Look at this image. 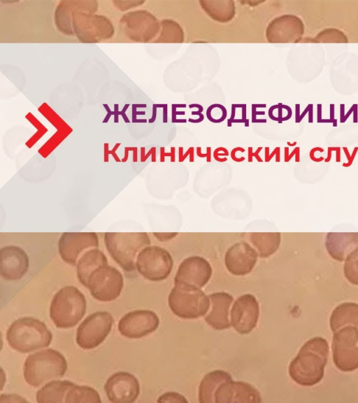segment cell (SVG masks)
<instances>
[{
  "label": "cell",
  "mask_w": 358,
  "mask_h": 403,
  "mask_svg": "<svg viewBox=\"0 0 358 403\" xmlns=\"http://www.w3.org/2000/svg\"><path fill=\"white\" fill-rule=\"evenodd\" d=\"M328 355L329 345L324 338L315 337L309 339L289 364L291 378L304 386L317 383L324 376Z\"/></svg>",
  "instance_id": "obj_1"
},
{
  "label": "cell",
  "mask_w": 358,
  "mask_h": 403,
  "mask_svg": "<svg viewBox=\"0 0 358 403\" xmlns=\"http://www.w3.org/2000/svg\"><path fill=\"white\" fill-rule=\"evenodd\" d=\"M52 334L45 324L32 317H23L14 320L6 332L9 346L21 353H27L47 347Z\"/></svg>",
  "instance_id": "obj_2"
},
{
  "label": "cell",
  "mask_w": 358,
  "mask_h": 403,
  "mask_svg": "<svg viewBox=\"0 0 358 403\" xmlns=\"http://www.w3.org/2000/svg\"><path fill=\"white\" fill-rule=\"evenodd\" d=\"M67 369V362L58 351L47 348L28 355L23 367L27 383L38 387L44 382L60 378Z\"/></svg>",
  "instance_id": "obj_3"
},
{
  "label": "cell",
  "mask_w": 358,
  "mask_h": 403,
  "mask_svg": "<svg viewBox=\"0 0 358 403\" xmlns=\"http://www.w3.org/2000/svg\"><path fill=\"white\" fill-rule=\"evenodd\" d=\"M86 311L85 295L73 285L61 288L53 297L50 306V316L59 328L75 326Z\"/></svg>",
  "instance_id": "obj_4"
},
{
  "label": "cell",
  "mask_w": 358,
  "mask_h": 403,
  "mask_svg": "<svg viewBox=\"0 0 358 403\" xmlns=\"http://www.w3.org/2000/svg\"><path fill=\"white\" fill-rule=\"evenodd\" d=\"M104 243L113 260L125 271H133L138 251L150 243L144 232H106Z\"/></svg>",
  "instance_id": "obj_5"
},
{
  "label": "cell",
  "mask_w": 358,
  "mask_h": 403,
  "mask_svg": "<svg viewBox=\"0 0 358 403\" xmlns=\"http://www.w3.org/2000/svg\"><path fill=\"white\" fill-rule=\"evenodd\" d=\"M168 303L175 315L187 319L205 315L210 304L208 297L199 287L182 281L175 282Z\"/></svg>",
  "instance_id": "obj_6"
},
{
  "label": "cell",
  "mask_w": 358,
  "mask_h": 403,
  "mask_svg": "<svg viewBox=\"0 0 358 403\" xmlns=\"http://www.w3.org/2000/svg\"><path fill=\"white\" fill-rule=\"evenodd\" d=\"M333 360L341 371L350 372L358 368V328L346 325L334 332Z\"/></svg>",
  "instance_id": "obj_7"
},
{
  "label": "cell",
  "mask_w": 358,
  "mask_h": 403,
  "mask_svg": "<svg viewBox=\"0 0 358 403\" xmlns=\"http://www.w3.org/2000/svg\"><path fill=\"white\" fill-rule=\"evenodd\" d=\"M123 284L122 273L114 267L104 264L92 271L87 288L95 299L108 302L120 295Z\"/></svg>",
  "instance_id": "obj_8"
},
{
  "label": "cell",
  "mask_w": 358,
  "mask_h": 403,
  "mask_svg": "<svg viewBox=\"0 0 358 403\" xmlns=\"http://www.w3.org/2000/svg\"><path fill=\"white\" fill-rule=\"evenodd\" d=\"M113 323L107 311H96L86 317L76 332V342L82 348L91 349L99 346L109 334Z\"/></svg>",
  "instance_id": "obj_9"
},
{
  "label": "cell",
  "mask_w": 358,
  "mask_h": 403,
  "mask_svg": "<svg viewBox=\"0 0 358 403\" xmlns=\"http://www.w3.org/2000/svg\"><path fill=\"white\" fill-rule=\"evenodd\" d=\"M173 262L164 249L153 246L143 248L137 255L136 268L145 278L161 281L166 278L172 268Z\"/></svg>",
  "instance_id": "obj_10"
},
{
  "label": "cell",
  "mask_w": 358,
  "mask_h": 403,
  "mask_svg": "<svg viewBox=\"0 0 358 403\" xmlns=\"http://www.w3.org/2000/svg\"><path fill=\"white\" fill-rule=\"evenodd\" d=\"M159 319L152 311L138 309L123 316L118 323V330L125 337L136 339L154 332Z\"/></svg>",
  "instance_id": "obj_11"
},
{
  "label": "cell",
  "mask_w": 358,
  "mask_h": 403,
  "mask_svg": "<svg viewBox=\"0 0 358 403\" xmlns=\"http://www.w3.org/2000/svg\"><path fill=\"white\" fill-rule=\"evenodd\" d=\"M98 235L95 232H64L58 241V250L62 259L76 265L80 255L90 248H98Z\"/></svg>",
  "instance_id": "obj_12"
},
{
  "label": "cell",
  "mask_w": 358,
  "mask_h": 403,
  "mask_svg": "<svg viewBox=\"0 0 358 403\" xmlns=\"http://www.w3.org/2000/svg\"><path fill=\"white\" fill-rule=\"evenodd\" d=\"M108 400L115 403H131L138 397L140 385L132 374L120 371L112 374L104 385Z\"/></svg>",
  "instance_id": "obj_13"
},
{
  "label": "cell",
  "mask_w": 358,
  "mask_h": 403,
  "mask_svg": "<svg viewBox=\"0 0 358 403\" xmlns=\"http://www.w3.org/2000/svg\"><path fill=\"white\" fill-rule=\"evenodd\" d=\"M259 306L255 297L245 294L234 302L231 310V324L241 334L249 333L256 326Z\"/></svg>",
  "instance_id": "obj_14"
},
{
  "label": "cell",
  "mask_w": 358,
  "mask_h": 403,
  "mask_svg": "<svg viewBox=\"0 0 358 403\" xmlns=\"http://www.w3.org/2000/svg\"><path fill=\"white\" fill-rule=\"evenodd\" d=\"M29 265L27 253L17 246H6L0 249V274L8 281L21 278Z\"/></svg>",
  "instance_id": "obj_15"
},
{
  "label": "cell",
  "mask_w": 358,
  "mask_h": 403,
  "mask_svg": "<svg viewBox=\"0 0 358 403\" xmlns=\"http://www.w3.org/2000/svg\"><path fill=\"white\" fill-rule=\"evenodd\" d=\"M217 403L261 402L259 392L251 384L241 381L229 380L221 383L215 393Z\"/></svg>",
  "instance_id": "obj_16"
},
{
  "label": "cell",
  "mask_w": 358,
  "mask_h": 403,
  "mask_svg": "<svg viewBox=\"0 0 358 403\" xmlns=\"http://www.w3.org/2000/svg\"><path fill=\"white\" fill-rule=\"evenodd\" d=\"M211 267L208 262L201 257H190L185 259L175 276V282H186L199 288L203 287L209 280Z\"/></svg>",
  "instance_id": "obj_17"
},
{
  "label": "cell",
  "mask_w": 358,
  "mask_h": 403,
  "mask_svg": "<svg viewBox=\"0 0 358 403\" xmlns=\"http://www.w3.org/2000/svg\"><path fill=\"white\" fill-rule=\"evenodd\" d=\"M211 301V309L206 316V322L213 328L221 330L229 328L231 323L229 318V311L233 297L225 292H217L208 296Z\"/></svg>",
  "instance_id": "obj_18"
},
{
  "label": "cell",
  "mask_w": 358,
  "mask_h": 403,
  "mask_svg": "<svg viewBox=\"0 0 358 403\" xmlns=\"http://www.w3.org/2000/svg\"><path fill=\"white\" fill-rule=\"evenodd\" d=\"M257 255L245 243L236 244L227 253L226 266L235 275H244L248 273L254 266Z\"/></svg>",
  "instance_id": "obj_19"
},
{
  "label": "cell",
  "mask_w": 358,
  "mask_h": 403,
  "mask_svg": "<svg viewBox=\"0 0 358 403\" xmlns=\"http://www.w3.org/2000/svg\"><path fill=\"white\" fill-rule=\"evenodd\" d=\"M108 264L106 255L98 248H93L85 251L77 262V276L79 281L87 287L88 278L93 270L97 267Z\"/></svg>",
  "instance_id": "obj_20"
},
{
  "label": "cell",
  "mask_w": 358,
  "mask_h": 403,
  "mask_svg": "<svg viewBox=\"0 0 358 403\" xmlns=\"http://www.w3.org/2000/svg\"><path fill=\"white\" fill-rule=\"evenodd\" d=\"M231 379L229 373L220 369L207 373L201 379L199 387V401L201 403L215 402V393L219 386Z\"/></svg>",
  "instance_id": "obj_21"
},
{
  "label": "cell",
  "mask_w": 358,
  "mask_h": 403,
  "mask_svg": "<svg viewBox=\"0 0 358 403\" xmlns=\"http://www.w3.org/2000/svg\"><path fill=\"white\" fill-rule=\"evenodd\" d=\"M329 323L334 332L346 325L358 328V304L344 302L339 304L332 311Z\"/></svg>",
  "instance_id": "obj_22"
},
{
  "label": "cell",
  "mask_w": 358,
  "mask_h": 403,
  "mask_svg": "<svg viewBox=\"0 0 358 403\" xmlns=\"http://www.w3.org/2000/svg\"><path fill=\"white\" fill-rule=\"evenodd\" d=\"M74 385L69 380H53L37 391L36 401L39 403L65 402L67 392Z\"/></svg>",
  "instance_id": "obj_23"
},
{
  "label": "cell",
  "mask_w": 358,
  "mask_h": 403,
  "mask_svg": "<svg viewBox=\"0 0 358 403\" xmlns=\"http://www.w3.org/2000/svg\"><path fill=\"white\" fill-rule=\"evenodd\" d=\"M65 402H101L98 392L87 386H73L67 392Z\"/></svg>",
  "instance_id": "obj_24"
},
{
  "label": "cell",
  "mask_w": 358,
  "mask_h": 403,
  "mask_svg": "<svg viewBox=\"0 0 358 403\" xmlns=\"http://www.w3.org/2000/svg\"><path fill=\"white\" fill-rule=\"evenodd\" d=\"M344 273L350 283L358 285V248L347 257L344 265Z\"/></svg>",
  "instance_id": "obj_25"
},
{
  "label": "cell",
  "mask_w": 358,
  "mask_h": 403,
  "mask_svg": "<svg viewBox=\"0 0 358 403\" xmlns=\"http://www.w3.org/2000/svg\"><path fill=\"white\" fill-rule=\"evenodd\" d=\"M157 402H188L182 395L176 392H167L159 397Z\"/></svg>",
  "instance_id": "obj_26"
},
{
  "label": "cell",
  "mask_w": 358,
  "mask_h": 403,
  "mask_svg": "<svg viewBox=\"0 0 358 403\" xmlns=\"http://www.w3.org/2000/svg\"><path fill=\"white\" fill-rule=\"evenodd\" d=\"M28 400L24 397L14 393L1 394L0 395V403H12V402H27Z\"/></svg>",
  "instance_id": "obj_27"
},
{
  "label": "cell",
  "mask_w": 358,
  "mask_h": 403,
  "mask_svg": "<svg viewBox=\"0 0 358 403\" xmlns=\"http://www.w3.org/2000/svg\"><path fill=\"white\" fill-rule=\"evenodd\" d=\"M189 156V162H192L194 160V147H189L185 154H183V147H179L178 148V161L180 162H183L187 157Z\"/></svg>",
  "instance_id": "obj_28"
},
{
  "label": "cell",
  "mask_w": 358,
  "mask_h": 403,
  "mask_svg": "<svg viewBox=\"0 0 358 403\" xmlns=\"http://www.w3.org/2000/svg\"><path fill=\"white\" fill-rule=\"evenodd\" d=\"M274 155H275V161L279 162L280 161V148L279 147H276L273 150L272 153L270 155H269V148L268 147L265 148V162H268Z\"/></svg>",
  "instance_id": "obj_29"
},
{
  "label": "cell",
  "mask_w": 358,
  "mask_h": 403,
  "mask_svg": "<svg viewBox=\"0 0 358 403\" xmlns=\"http://www.w3.org/2000/svg\"><path fill=\"white\" fill-rule=\"evenodd\" d=\"M262 147H258L255 153L252 151V147L248 148V162H252V157H255L258 162H262V159L259 157V153L262 150Z\"/></svg>",
  "instance_id": "obj_30"
},
{
  "label": "cell",
  "mask_w": 358,
  "mask_h": 403,
  "mask_svg": "<svg viewBox=\"0 0 358 403\" xmlns=\"http://www.w3.org/2000/svg\"><path fill=\"white\" fill-rule=\"evenodd\" d=\"M201 148L197 147L196 148V154L199 157H206L207 162H211V148L207 147L206 148V153L203 154L201 151Z\"/></svg>",
  "instance_id": "obj_31"
},
{
  "label": "cell",
  "mask_w": 358,
  "mask_h": 403,
  "mask_svg": "<svg viewBox=\"0 0 358 403\" xmlns=\"http://www.w3.org/2000/svg\"><path fill=\"white\" fill-rule=\"evenodd\" d=\"M237 151H240V152H241V153H244V152H245V149L243 148H241V147H236V148H234V149L231 151V154H230L231 158L234 161L237 162H241L245 160V157H241L240 158H237V157H236V153Z\"/></svg>",
  "instance_id": "obj_32"
},
{
  "label": "cell",
  "mask_w": 358,
  "mask_h": 403,
  "mask_svg": "<svg viewBox=\"0 0 358 403\" xmlns=\"http://www.w3.org/2000/svg\"><path fill=\"white\" fill-rule=\"evenodd\" d=\"M164 148L162 147L161 148V161H164V158L165 157H171V162H174L175 161V147H171V151L170 153H165L164 151Z\"/></svg>",
  "instance_id": "obj_33"
},
{
  "label": "cell",
  "mask_w": 358,
  "mask_h": 403,
  "mask_svg": "<svg viewBox=\"0 0 358 403\" xmlns=\"http://www.w3.org/2000/svg\"><path fill=\"white\" fill-rule=\"evenodd\" d=\"M266 106V104H252V122H257V120H256V117L257 114H260V115H264L265 113L264 111H259V113H256L255 110L256 108L257 107H260V108H265Z\"/></svg>",
  "instance_id": "obj_34"
},
{
  "label": "cell",
  "mask_w": 358,
  "mask_h": 403,
  "mask_svg": "<svg viewBox=\"0 0 358 403\" xmlns=\"http://www.w3.org/2000/svg\"><path fill=\"white\" fill-rule=\"evenodd\" d=\"M229 154L226 153H219L217 150L215 149L213 152V157L215 160L220 162H224L227 160V157L220 158L219 156H228Z\"/></svg>",
  "instance_id": "obj_35"
},
{
  "label": "cell",
  "mask_w": 358,
  "mask_h": 403,
  "mask_svg": "<svg viewBox=\"0 0 358 403\" xmlns=\"http://www.w3.org/2000/svg\"><path fill=\"white\" fill-rule=\"evenodd\" d=\"M242 120L244 121L245 125L248 126L249 120L246 118V105L243 104L242 106Z\"/></svg>",
  "instance_id": "obj_36"
},
{
  "label": "cell",
  "mask_w": 358,
  "mask_h": 403,
  "mask_svg": "<svg viewBox=\"0 0 358 403\" xmlns=\"http://www.w3.org/2000/svg\"><path fill=\"white\" fill-rule=\"evenodd\" d=\"M236 106L235 104L231 105V118L228 120V126L230 127L231 125V122L234 120L235 118V113H236Z\"/></svg>",
  "instance_id": "obj_37"
},
{
  "label": "cell",
  "mask_w": 358,
  "mask_h": 403,
  "mask_svg": "<svg viewBox=\"0 0 358 403\" xmlns=\"http://www.w3.org/2000/svg\"><path fill=\"white\" fill-rule=\"evenodd\" d=\"M173 106H174L175 108H185L186 107V104H172Z\"/></svg>",
  "instance_id": "obj_38"
}]
</instances>
